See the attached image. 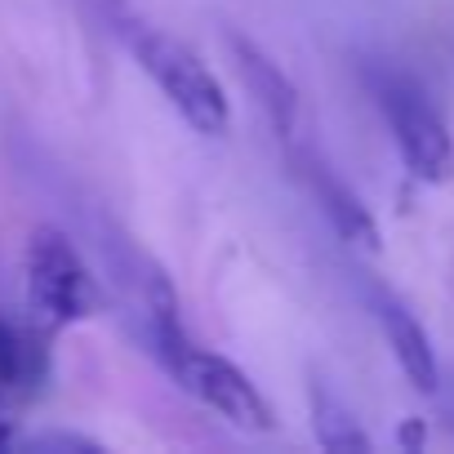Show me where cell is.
Instances as JSON below:
<instances>
[{
	"label": "cell",
	"mask_w": 454,
	"mask_h": 454,
	"mask_svg": "<svg viewBox=\"0 0 454 454\" xmlns=\"http://www.w3.org/2000/svg\"><path fill=\"white\" fill-rule=\"evenodd\" d=\"M370 94L392 129L396 156L410 169V178H419L427 187H445L454 178V134H450L445 116L432 107V98L396 67H374Z\"/></svg>",
	"instance_id": "obj_3"
},
{
	"label": "cell",
	"mask_w": 454,
	"mask_h": 454,
	"mask_svg": "<svg viewBox=\"0 0 454 454\" xmlns=\"http://www.w3.org/2000/svg\"><path fill=\"white\" fill-rule=\"evenodd\" d=\"M116 32L125 36L134 63L143 67V76L160 90V98L205 138L214 134H227V125H232V98H227L223 81L209 72V63L183 45L178 36L134 19V14H121L116 19Z\"/></svg>",
	"instance_id": "obj_1"
},
{
	"label": "cell",
	"mask_w": 454,
	"mask_h": 454,
	"mask_svg": "<svg viewBox=\"0 0 454 454\" xmlns=\"http://www.w3.org/2000/svg\"><path fill=\"white\" fill-rule=\"evenodd\" d=\"M50 330H27L0 317V396L5 401H27L45 387L50 379V348H45Z\"/></svg>",
	"instance_id": "obj_5"
},
{
	"label": "cell",
	"mask_w": 454,
	"mask_h": 454,
	"mask_svg": "<svg viewBox=\"0 0 454 454\" xmlns=\"http://www.w3.org/2000/svg\"><path fill=\"white\" fill-rule=\"evenodd\" d=\"M374 317H379V325H383V334H387V348H392L401 374L410 379V387L436 392V387H441V365H436L432 339H427V330L419 325V317H414L396 294H387V290L374 294Z\"/></svg>",
	"instance_id": "obj_4"
},
{
	"label": "cell",
	"mask_w": 454,
	"mask_h": 454,
	"mask_svg": "<svg viewBox=\"0 0 454 454\" xmlns=\"http://www.w3.org/2000/svg\"><path fill=\"white\" fill-rule=\"evenodd\" d=\"M232 45V54H237V67H241V76H246V85H250V94L259 98V107L268 112V121L277 125V129H290L294 125V116H299V90L290 85V76L254 45V41H241V36H232L227 41Z\"/></svg>",
	"instance_id": "obj_6"
},
{
	"label": "cell",
	"mask_w": 454,
	"mask_h": 454,
	"mask_svg": "<svg viewBox=\"0 0 454 454\" xmlns=\"http://www.w3.org/2000/svg\"><path fill=\"white\" fill-rule=\"evenodd\" d=\"M308 405H312V436L321 450H334V454H352V450H370V432L356 423V414L325 387V383H312L308 387Z\"/></svg>",
	"instance_id": "obj_8"
},
{
	"label": "cell",
	"mask_w": 454,
	"mask_h": 454,
	"mask_svg": "<svg viewBox=\"0 0 454 454\" xmlns=\"http://www.w3.org/2000/svg\"><path fill=\"white\" fill-rule=\"evenodd\" d=\"M303 178H308V187H312V196H317V205L325 209V218L334 223V232L343 237V241H352V246H365V250H379V227H374V218H370V209L325 169V165H317V160H303Z\"/></svg>",
	"instance_id": "obj_7"
},
{
	"label": "cell",
	"mask_w": 454,
	"mask_h": 454,
	"mask_svg": "<svg viewBox=\"0 0 454 454\" xmlns=\"http://www.w3.org/2000/svg\"><path fill=\"white\" fill-rule=\"evenodd\" d=\"M23 281H27L32 321L50 334L90 321L103 303L90 263L81 259L72 237L59 232V227H50V223L32 227L27 250H23Z\"/></svg>",
	"instance_id": "obj_2"
},
{
	"label": "cell",
	"mask_w": 454,
	"mask_h": 454,
	"mask_svg": "<svg viewBox=\"0 0 454 454\" xmlns=\"http://www.w3.org/2000/svg\"><path fill=\"white\" fill-rule=\"evenodd\" d=\"M5 405H10V401H5V396H0V450H5V445L14 441V423H10V414H5Z\"/></svg>",
	"instance_id": "obj_9"
}]
</instances>
